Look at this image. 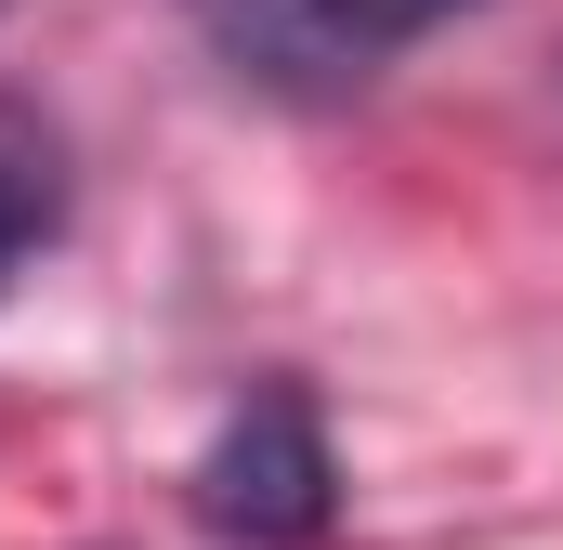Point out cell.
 <instances>
[{"label":"cell","mask_w":563,"mask_h":550,"mask_svg":"<svg viewBox=\"0 0 563 550\" xmlns=\"http://www.w3.org/2000/svg\"><path fill=\"white\" fill-rule=\"evenodd\" d=\"M197 40L250 79V92H288V106H328V92H367L394 53H420L445 13L472 0H184Z\"/></svg>","instance_id":"1"},{"label":"cell","mask_w":563,"mask_h":550,"mask_svg":"<svg viewBox=\"0 0 563 550\" xmlns=\"http://www.w3.org/2000/svg\"><path fill=\"white\" fill-rule=\"evenodd\" d=\"M328 512H341V459H328V432H314L301 394H250V407L210 432V459H197V525L223 550H314Z\"/></svg>","instance_id":"2"},{"label":"cell","mask_w":563,"mask_h":550,"mask_svg":"<svg viewBox=\"0 0 563 550\" xmlns=\"http://www.w3.org/2000/svg\"><path fill=\"white\" fill-rule=\"evenodd\" d=\"M53 237H66V132L26 92H0V301Z\"/></svg>","instance_id":"3"},{"label":"cell","mask_w":563,"mask_h":550,"mask_svg":"<svg viewBox=\"0 0 563 550\" xmlns=\"http://www.w3.org/2000/svg\"><path fill=\"white\" fill-rule=\"evenodd\" d=\"M0 13H13V0H0Z\"/></svg>","instance_id":"4"}]
</instances>
